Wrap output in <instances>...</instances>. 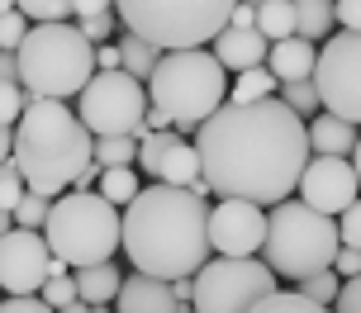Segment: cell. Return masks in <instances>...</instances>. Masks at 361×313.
Returning a JSON list of instances; mask_svg holds the SVG:
<instances>
[{"instance_id":"obj_1","label":"cell","mask_w":361,"mask_h":313,"mask_svg":"<svg viewBox=\"0 0 361 313\" xmlns=\"http://www.w3.org/2000/svg\"><path fill=\"white\" fill-rule=\"evenodd\" d=\"M204 157V181L219 200H252L281 204L300 190L314 143L300 110H290L281 95L267 100H228L209 114L195 133Z\"/></svg>"},{"instance_id":"obj_2","label":"cell","mask_w":361,"mask_h":313,"mask_svg":"<svg viewBox=\"0 0 361 313\" xmlns=\"http://www.w3.org/2000/svg\"><path fill=\"white\" fill-rule=\"evenodd\" d=\"M124 257L133 271L162 280L200 276L214 257L209 238V204L190 185H143L138 200L124 209Z\"/></svg>"},{"instance_id":"obj_3","label":"cell","mask_w":361,"mask_h":313,"mask_svg":"<svg viewBox=\"0 0 361 313\" xmlns=\"http://www.w3.org/2000/svg\"><path fill=\"white\" fill-rule=\"evenodd\" d=\"M0 152H15L29 190L57 200L95 162V133L86 129L81 110L62 105V100H48V95H29V110L15 129H5Z\"/></svg>"},{"instance_id":"obj_4","label":"cell","mask_w":361,"mask_h":313,"mask_svg":"<svg viewBox=\"0 0 361 313\" xmlns=\"http://www.w3.org/2000/svg\"><path fill=\"white\" fill-rule=\"evenodd\" d=\"M19 57V81L29 95H48V100H72L95 81L100 62H95V43L81 34V24L67 19H48L34 24L29 38L15 48Z\"/></svg>"},{"instance_id":"obj_5","label":"cell","mask_w":361,"mask_h":313,"mask_svg":"<svg viewBox=\"0 0 361 313\" xmlns=\"http://www.w3.org/2000/svg\"><path fill=\"white\" fill-rule=\"evenodd\" d=\"M152 105L171 110L180 133H200V124L228 105V67L214 48H171L162 53L157 72L147 81Z\"/></svg>"},{"instance_id":"obj_6","label":"cell","mask_w":361,"mask_h":313,"mask_svg":"<svg viewBox=\"0 0 361 313\" xmlns=\"http://www.w3.org/2000/svg\"><path fill=\"white\" fill-rule=\"evenodd\" d=\"M343 252V228L333 214L324 209H314L305 200H281L271 204V228H267V247H262V257L276 276L286 280H309L328 271L333 261Z\"/></svg>"},{"instance_id":"obj_7","label":"cell","mask_w":361,"mask_h":313,"mask_svg":"<svg viewBox=\"0 0 361 313\" xmlns=\"http://www.w3.org/2000/svg\"><path fill=\"white\" fill-rule=\"evenodd\" d=\"M43 233L57 257L81 271L95 261H114V252L124 247V209L100 190H67L53 200V219Z\"/></svg>"},{"instance_id":"obj_8","label":"cell","mask_w":361,"mask_h":313,"mask_svg":"<svg viewBox=\"0 0 361 313\" xmlns=\"http://www.w3.org/2000/svg\"><path fill=\"white\" fill-rule=\"evenodd\" d=\"M233 10H238V0H119L124 29L143 34L162 53L214 43L228 29Z\"/></svg>"},{"instance_id":"obj_9","label":"cell","mask_w":361,"mask_h":313,"mask_svg":"<svg viewBox=\"0 0 361 313\" xmlns=\"http://www.w3.org/2000/svg\"><path fill=\"white\" fill-rule=\"evenodd\" d=\"M267 295H276V271L257 257H209L195 276V313H252Z\"/></svg>"},{"instance_id":"obj_10","label":"cell","mask_w":361,"mask_h":313,"mask_svg":"<svg viewBox=\"0 0 361 313\" xmlns=\"http://www.w3.org/2000/svg\"><path fill=\"white\" fill-rule=\"evenodd\" d=\"M76 110H81V119H86V129L95 138H105V133H138L147 110H152V91L133 72L114 67V72H95V81L76 95Z\"/></svg>"},{"instance_id":"obj_11","label":"cell","mask_w":361,"mask_h":313,"mask_svg":"<svg viewBox=\"0 0 361 313\" xmlns=\"http://www.w3.org/2000/svg\"><path fill=\"white\" fill-rule=\"evenodd\" d=\"M314 86L324 95V110L361 124V29H343L319 48Z\"/></svg>"},{"instance_id":"obj_12","label":"cell","mask_w":361,"mask_h":313,"mask_svg":"<svg viewBox=\"0 0 361 313\" xmlns=\"http://www.w3.org/2000/svg\"><path fill=\"white\" fill-rule=\"evenodd\" d=\"M53 261L57 252L43 228L10 223L5 242H0V285H5V295H43V285L53 280Z\"/></svg>"},{"instance_id":"obj_13","label":"cell","mask_w":361,"mask_h":313,"mask_svg":"<svg viewBox=\"0 0 361 313\" xmlns=\"http://www.w3.org/2000/svg\"><path fill=\"white\" fill-rule=\"evenodd\" d=\"M300 200L324 209V214H343L347 204L361 200V176H357V162L352 157H328V152H314L300 176Z\"/></svg>"},{"instance_id":"obj_14","label":"cell","mask_w":361,"mask_h":313,"mask_svg":"<svg viewBox=\"0 0 361 313\" xmlns=\"http://www.w3.org/2000/svg\"><path fill=\"white\" fill-rule=\"evenodd\" d=\"M271 214L252 200H219L209 209V238H214L219 257H257L267 247Z\"/></svg>"},{"instance_id":"obj_15","label":"cell","mask_w":361,"mask_h":313,"mask_svg":"<svg viewBox=\"0 0 361 313\" xmlns=\"http://www.w3.org/2000/svg\"><path fill=\"white\" fill-rule=\"evenodd\" d=\"M114 309L119 313H185V304L176 299L171 280L147 276V271H133V276L124 280L119 299H114Z\"/></svg>"},{"instance_id":"obj_16","label":"cell","mask_w":361,"mask_h":313,"mask_svg":"<svg viewBox=\"0 0 361 313\" xmlns=\"http://www.w3.org/2000/svg\"><path fill=\"white\" fill-rule=\"evenodd\" d=\"M214 53L219 62L228 67V72H247V67H267L271 57V38L262 34V29H238V24H228L224 34L214 38Z\"/></svg>"},{"instance_id":"obj_17","label":"cell","mask_w":361,"mask_h":313,"mask_svg":"<svg viewBox=\"0 0 361 313\" xmlns=\"http://www.w3.org/2000/svg\"><path fill=\"white\" fill-rule=\"evenodd\" d=\"M267 67L281 76V86H286V81H314V67H319V48H314L305 34H295V38H276V43H271Z\"/></svg>"},{"instance_id":"obj_18","label":"cell","mask_w":361,"mask_h":313,"mask_svg":"<svg viewBox=\"0 0 361 313\" xmlns=\"http://www.w3.org/2000/svg\"><path fill=\"white\" fill-rule=\"evenodd\" d=\"M309 143H314V152H328V157H352L361 143V124H352V119H343V114H314L309 119Z\"/></svg>"},{"instance_id":"obj_19","label":"cell","mask_w":361,"mask_h":313,"mask_svg":"<svg viewBox=\"0 0 361 313\" xmlns=\"http://www.w3.org/2000/svg\"><path fill=\"white\" fill-rule=\"evenodd\" d=\"M76 285H81V299L86 304H109V299H119V290H124V276H119L114 261H95V266H81L76 271Z\"/></svg>"},{"instance_id":"obj_20","label":"cell","mask_w":361,"mask_h":313,"mask_svg":"<svg viewBox=\"0 0 361 313\" xmlns=\"http://www.w3.org/2000/svg\"><path fill=\"white\" fill-rule=\"evenodd\" d=\"M257 29L276 43V38H295L300 34V10L295 0H262L257 5Z\"/></svg>"},{"instance_id":"obj_21","label":"cell","mask_w":361,"mask_h":313,"mask_svg":"<svg viewBox=\"0 0 361 313\" xmlns=\"http://www.w3.org/2000/svg\"><path fill=\"white\" fill-rule=\"evenodd\" d=\"M300 10V34L309 43H328L333 38V24H338V0H295Z\"/></svg>"},{"instance_id":"obj_22","label":"cell","mask_w":361,"mask_h":313,"mask_svg":"<svg viewBox=\"0 0 361 313\" xmlns=\"http://www.w3.org/2000/svg\"><path fill=\"white\" fill-rule=\"evenodd\" d=\"M119 48H124V72H133L138 81H152L157 62H162V48H157V43H147L143 34H133V29L119 34Z\"/></svg>"},{"instance_id":"obj_23","label":"cell","mask_w":361,"mask_h":313,"mask_svg":"<svg viewBox=\"0 0 361 313\" xmlns=\"http://www.w3.org/2000/svg\"><path fill=\"white\" fill-rule=\"evenodd\" d=\"M180 138V129H138V171L143 176H152L157 181V171H162V157H166V148Z\"/></svg>"},{"instance_id":"obj_24","label":"cell","mask_w":361,"mask_h":313,"mask_svg":"<svg viewBox=\"0 0 361 313\" xmlns=\"http://www.w3.org/2000/svg\"><path fill=\"white\" fill-rule=\"evenodd\" d=\"M138 190H143V171L138 166H105V176H100V195L114 200L119 209L138 200Z\"/></svg>"},{"instance_id":"obj_25","label":"cell","mask_w":361,"mask_h":313,"mask_svg":"<svg viewBox=\"0 0 361 313\" xmlns=\"http://www.w3.org/2000/svg\"><path fill=\"white\" fill-rule=\"evenodd\" d=\"M281 91V76L271 72V67H247V72L233 76V86H228V100H267V95Z\"/></svg>"},{"instance_id":"obj_26","label":"cell","mask_w":361,"mask_h":313,"mask_svg":"<svg viewBox=\"0 0 361 313\" xmlns=\"http://www.w3.org/2000/svg\"><path fill=\"white\" fill-rule=\"evenodd\" d=\"M95 162L100 166H138V133H105V138H95Z\"/></svg>"},{"instance_id":"obj_27","label":"cell","mask_w":361,"mask_h":313,"mask_svg":"<svg viewBox=\"0 0 361 313\" xmlns=\"http://www.w3.org/2000/svg\"><path fill=\"white\" fill-rule=\"evenodd\" d=\"M252 313H333V309H328V304H314V299L295 285V290H276V295H267Z\"/></svg>"},{"instance_id":"obj_28","label":"cell","mask_w":361,"mask_h":313,"mask_svg":"<svg viewBox=\"0 0 361 313\" xmlns=\"http://www.w3.org/2000/svg\"><path fill=\"white\" fill-rule=\"evenodd\" d=\"M48 219H53V200L38 195V190H29V195L15 204V214H5V228H10V223H19V228H48Z\"/></svg>"},{"instance_id":"obj_29","label":"cell","mask_w":361,"mask_h":313,"mask_svg":"<svg viewBox=\"0 0 361 313\" xmlns=\"http://www.w3.org/2000/svg\"><path fill=\"white\" fill-rule=\"evenodd\" d=\"M300 290H305L314 304H338V295H343V276H338V266H328V271H319V276H309V280H300Z\"/></svg>"},{"instance_id":"obj_30","label":"cell","mask_w":361,"mask_h":313,"mask_svg":"<svg viewBox=\"0 0 361 313\" xmlns=\"http://www.w3.org/2000/svg\"><path fill=\"white\" fill-rule=\"evenodd\" d=\"M81 24V34L100 48V43H114V34H124V19H119V10H105V15H90V19H76Z\"/></svg>"},{"instance_id":"obj_31","label":"cell","mask_w":361,"mask_h":313,"mask_svg":"<svg viewBox=\"0 0 361 313\" xmlns=\"http://www.w3.org/2000/svg\"><path fill=\"white\" fill-rule=\"evenodd\" d=\"M281 100H286L290 110H300V114H314L319 105H324V95H319L314 81H286V86H281Z\"/></svg>"},{"instance_id":"obj_32","label":"cell","mask_w":361,"mask_h":313,"mask_svg":"<svg viewBox=\"0 0 361 313\" xmlns=\"http://www.w3.org/2000/svg\"><path fill=\"white\" fill-rule=\"evenodd\" d=\"M43 299L53 304V309H67V304H76L81 299V285H76V271H57L48 285H43Z\"/></svg>"},{"instance_id":"obj_33","label":"cell","mask_w":361,"mask_h":313,"mask_svg":"<svg viewBox=\"0 0 361 313\" xmlns=\"http://www.w3.org/2000/svg\"><path fill=\"white\" fill-rule=\"evenodd\" d=\"M24 15L34 19V24H48V19H67L76 15V0H15Z\"/></svg>"},{"instance_id":"obj_34","label":"cell","mask_w":361,"mask_h":313,"mask_svg":"<svg viewBox=\"0 0 361 313\" xmlns=\"http://www.w3.org/2000/svg\"><path fill=\"white\" fill-rule=\"evenodd\" d=\"M0 313H57L43 295H5V309Z\"/></svg>"},{"instance_id":"obj_35","label":"cell","mask_w":361,"mask_h":313,"mask_svg":"<svg viewBox=\"0 0 361 313\" xmlns=\"http://www.w3.org/2000/svg\"><path fill=\"white\" fill-rule=\"evenodd\" d=\"M338 228H343V242H347V247H361V200L347 204L343 214H338Z\"/></svg>"},{"instance_id":"obj_36","label":"cell","mask_w":361,"mask_h":313,"mask_svg":"<svg viewBox=\"0 0 361 313\" xmlns=\"http://www.w3.org/2000/svg\"><path fill=\"white\" fill-rule=\"evenodd\" d=\"M333 313H361V276L343 280V295H338V304H333Z\"/></svg>"},{"instance_id":"obj_37","label":"cell","mask_w":361,"mask_h":313,"mask_svg":"<svg viewBox=\"0 0 361 313\" xmlns=\"http://www.w3.org/2000/svg\"><path fill=\"white\" fill-rule=\"evenodd\" d=\"M333 266H338V276H343V280L361 276V247H347V242H343V252H338V261H333Z\"/></svg>"},{"instance_id":"obj_38","label":"cell","mask_w":361,"mask_h":313,"mask_svg":"<svg viewBox=\"0 0 361 313\" xmlns=\"http://www.w3.org/2000/svg\"><path fill=\"white\" fill-rule=\"evenodd\" d=\"M95 62H100V72L124 67V48H119V38H114V43H100V48H95Z\"/></svg>"},{"instance_id":"obj_39","label":"cell","mask_w":361,"mask_h":313,"mask_svg":"<svg viewBox=\"0 0 361 313\" xmlns=\"http://www.w3.org/2000/svg\"><path fill=\"white\" fill-rule=\"evenodd\" d=\"M338 24L343 29H361V0H338Z\"/></svg>"},{"instance_id":"obj_40","label":"cell","mask_w":361,"mask_h":313,"mask_svg":"<svg viewBox=\"0 0 361 313\" xmlns=\"http://www.w3.org/2000/svg\"><path fill=\"white\" fill-rule=\"evenodd\" d=\"M228 24H238V29H252V24H257V5H252V0H238V10H233V19H228Z\"/></svg>"},{"instance_id":"obj_41","label":"cell","mask_w":361,"mask_h":313,"mask_svg":"<svg viewBox=\"0 0 361 313\" xmlns=\"http://www.w3.org/2000/svg\"><path fill=\"white\" fill-rule=\"evenodd\" d=\"M57 313H90V304H86V299H76V304H67V309H57Z\"/></svg>"},{"instance_id":"obj_42","label":"cell","mask_w":361,"mask_h":313,"mask_svg":"<svg viewBox=\"0 0 361 313\" xmlns=\"http://www.w3.org/2000/svg\"><path fill=\"white\" fill-rule=\"evenodd\" d=\"M352 162H357V176H361V143H357V152H352Z\"/></svg>"},{"instance_id":"obj_43","label":"cell","mask_w":361,"mask_h":313,"mask_svg":"<svg viewBox=\"0 0 361 313\" xmlns=\"http://www.w3.org/2000/svg\"><path fill=\"white\" fill-rule=\"evenodd\" d=\"M252 5H262V0H252Z\"/></svg>"},{"instance_id":"obj_44","label":"cell","mask_w":361,"mask_h":313,"mask_svg":"<svg viewBox=\"0 0 361 313\" xmlns=\"http://www.w3.org/2000/svg\"><path fill=\"white\" fill-rule=\"evenodd\" d=\"M185 313H195V309H185Z\"/></svg>"}]
</instances>
